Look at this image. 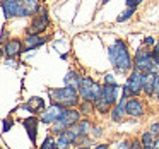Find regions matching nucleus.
<instances>
[{"label":"nucleus","instance_id":"1","mask_svg":"<svg viewBox=\"0 0 159 149\" xmlns=\"http://www.w3.org/2000/svg\"><path fill=\"white\" fill-rule=\"evenodd\" d=\"M108 58L111 62V67L120 76H128L134 69V57L130 53L128 43L125 40H115L113 45L108 46Z\"/></svg>","mask_w":159,"mask_h":149},{"label":"nucleus","instance_id":"2","mask_svg":"<svg viewBox=\"0 0 159 149\" xmlns=\"http://www.w3.org/2000/svg\"><path fill=\"white\" fill-rule=\"evenodd\" d=\"M48 96L50 101L55 105H60L63 108H77L80 103V96L77 93V89L70 86H63V87H50L48 89Z\"/></svg>","mask_w":159,"mask_h":149},{"label":"nucleus","instance_id":"3","mask_svg":"<svg viewBox=\"0 0 159 149\" xmlns=\"http://www.w3.org/2000/svg\"><path fill=\"white\" fill-rule=\"evenodd\" d=\"M118 96H121V87L118 86H106L103 84L101 87V94L96 101H94V108L99 115L110 113V110L118 103Z\"/></svg>","mask_w":159,"mask_h":149},{"label":"nucleus","instance_id":"4","mask_svg":"<svg viewBox=\"0 0 159 149\" xmlns=\"http://www.w3.org/2000/svg\"><path fill=\"white\" fill-rule=\"evenodd\" d=\"M134 69L140 70V72L147 74V72H152V74H157L159 76V63L154 62L151 55V48L147 46H139L134 53Z\"/></svg>","mask_w":159,"mask_h":149},{"label":"nucleus","instance_id":"5","mask_svg":"<svg viewBox=\"0 0 159 149\" xmlns=\"http://www.w3.org/2000/svg\"><path fill=\"white\" fill-rule=\"evenodd\" d=\"M80 118H82V113L79 111V108H65L60 118L52 125V135H60L63 130L74 127Z\"/></svg>","mask_w":159,"mask_h":149},{"label":"nucleus","instance_id":"6","mask_svg":"<svg viewBox=\"0 0 159 149\" xmlns=\"http://www.w3.org/2000/svg\"><path fill=\"white\" fill-rule=\"evenodd\" d=\"M142 84H144V72L137 69H132V72L127 76V81L121 86V96L134 98V96H140L142 94Z\"/></svg>","mask_w":159,"mask_h":149},{"label":"nucleus","instance_id":"7","mask_svg":"<svg viewBox=\"0 0 159 149\" xmlns=\"http://www.w3.org/2000/svg\"><path fill=\"white\" fill-rule=\"evenodd\" d=\"M101 87H103V84L96 82L91 76H82V81H80L77 93H79L80 100L84 101H96L101 94Z\"/></svg>","mask_w":159,"mask_h":149},{"label":"nucleus","instance_id":"8","mask_svg":"<svg viewBox=\"0 0 159 149\" xmlns=\"http://www.w3.org/2000/svg\"><path fill=\"white\" fill-rule=\"evenodd\" d=\"M48 28H50L48 11H46L45 7H41L38 14L31 17V22H29V28H28V31H26V35H41V33H45Z\"/></svg>","mask_w":159,"mask_h":149},{"label":"nucleus","instance_id":"9","mask_svg":"<svg viewBox=\"0 0 159 149\" xmlns=\"http://www.w3.org/2000/svg\"><path fill=\"white\" fill-rule=\"evenodd\" d=\"M0 7L4 12L5 19H16V17H26V12L22 9L21 0H2Z\"/></svg>","mask_w":159,"mask_h":149},{"label":"nucleus","instance_id":"10","mask_svg":"<svg viewBox=\"0 0 159 149\" xmlns=\"http://www.w3.org/2000/svg\"><path fill=\"white\" fill-rule=\"evenodd\" d=\"M63 110H65L63 106L52 103L50 106H46V110L43 111L41 115H39V122H41V123H45V125H53L60 118V115L63 113Z\"/></svg>","mask_w":159,"mask_h":149},{"label":"nucleus","instance_id":"11","mask_svg":"<svg viewBox=\"0 0 159 149\" xmlns=\"http://www.w3.org/2000/svg\"><path fill=\"white\" fill-rule=\"evenodd\" d=\"M144 111H145L144 101L139 96H134V98H128L127 100V103H125V113L128 117L140 118V117H144Z\"/></svg>","mask_w":159,"mask_h":149},{"label":"nucleus","instance_id":"12","mask_svg":"<svg viewBox=\"0 0 159 149\" xmlns=\"http://www.w3.org/2000/svg\"><path fill=\"white\" fill-rule=\"evenodd\" d=\"M24 52V41L19 38H12V40H7L4 43V55L7 58H16L19 57L21 53Z\"/></svg>","mask_w":159,"mask_h":149},{"label":"nucleus","instance_id":"13","mask_svg":"<svg viewBox=\"0 0 159 149\" xmlns=\"http://www.w3.org/2000/svg\"><path fill=\"white\" fill-rule=\"evenodd\" d=\"M38 125H39L38 115H31V117H26L22 120V127L26 128V134H28L31 144H36V139H38Z\"/></svg>","mask_w":159,"mask_h":149},{"label":"nucleus","instance_id":"14","mask_svg":"<svg viewBox=\"0 0 159 149\" xmlns=\"http://www.w3.org/2000/svg\"><path fill=\"white\" fill-rule=\"evenodd\" d=\"M21 108L28 110L31 115H41L43 111L46 110V103H45V100H43V98H39V96H33V98H29V100L26 101V103L22 105Z\"/></svg>","mask_w":159,"mask_h":149},{"label":"nucleus","instance_id":"15","mask_svg":"<svg viewBox=\"0 0 159 149\" xmlns=\"http://www.w3.org/2000/svg\"><path fill=\"white\" fill-rule=\"evenodd\" d=\"M24 41V52H31V50H38L43 45H46L48 36H41V35H26Z\"/></svg>","mask_w":159,"mask_h":149},{"label":"nucleus","instance_id":"16","mask_svg":"<svg viewBox=\"0 0 159 149\" xmlns=\"http://www.w3.org/2000/svg\"><path fill=\"white\" fill-rule=\"evenodd\" d=\"M125 103H127V98H125V96H120L118 103L110 110L111 122H115V123H116V122H121V120H123V117L127 115V113H125Z\"/></svg>","mask_w":159,"mask_h":149},{"label":"nucleus","instance_id":"17","mask_svg":"<svg viewBox=\"0 0 159 149\" xmlns=\"http://www.w3.org/2000/svg\"><path fill=\"white\" fill-rule=\"evenodd\" d=\"M157 74H152V72H147L144 74V84H142V94H145L147 98L152 96L154 93V86H156V79H157Z\"/></svg>","mask_w":159,"mask_h":149},{"label":"nucleus","instance_id":"18","mask_svg":"<svg viewBox=\"0 0 159 149\" xmlns=\"http://www.w3.org/2000/svg\"><path fill=\"white\" fill-rule=\"evenodd\" d=\"M80 81H82V76H80L77 70H69V72H67V76L63 77V84H65V86L74 87V89H79Z\"/></svg>","mask_w":159,"mask_h":149},{"label":"nucleus","instance_id":"19","mask_svg":"<svg viewBox=\"0 0 159 149\" xmlns=\"http://www.w3.org/2000/svg\"><path fill=\"white\" fill-rule=\"evenodd\" d=\"M79 111L82 113V117H91V115L96 111V108H94V101H84V100H80V103H79Z\"/></svg>","mask_w":159,"mask_h":149},{"label":"nucleus","instance_id":"20","mask_svg":"<svg viewBox=\"0 0 159 149\" xmlns=\"http://www.w3.org/2000/svg\"><path fill=\"white\" fill-rule=\"evenodd\" d=\"M156 141H157V137H154V135H152L149 130L142 132V135H140L142 147H151V146H154V144H156Z\"/></svg>","mask_w":159,"mask_h":149},{"label":"nucleus","instance_id":"21","mask_svg":"<svg viewBox=\"0 0 159 149\" xmlns=\"http://www.w3.org/2000/svg\"><path fill=\"white\" fill-rule=\"evenodd\" d=\"M135 12H137V9H134V7H127V9H125V11L116 17V22H127V21H130V19L134 17Z\"/></svg>","mask_w":159,"mask_h":149},{"label":"nucleus","instance_id":"22","mask_svg":"<svg viewBox=\"0 0 159 149\" xmlns=\"http://www.w3.org/2000/svg\"><path fill=\"white\" fill-rule=\"evenodd\" d=\"M39 149H58V146H57V139L53 137V135H46L45 141H43L41 146H39Z\"/></svg>","mask_w":159,"mask_h":149},{"label":"nucleus","instance_id":"23","mask_svg":"<svg viewBox=\"0 0 159 149\" xmlns=\"http://www.w3.org/2000/svg\"><path fill=\"white\" fill-rule=\"evenodd\" d=\"M103 84H106V86H116L118 81L115 79L113 74H104V77H103Z\"/></svg>","mask_w":159,"mask_h":149},{"label":"nucleus","instance_id":"24","mask_svg":"<svg viewBox=\"0 0 159 149\" xmlns=\"http://www.w3.org/2000/svg\"><path fill=\"white\" fill-rule=\"evenodd\" d=\"M151 55L156 63H159V40H156V45L151 48Z\"/></svg>","mask_w":159,"mask_h":149},{"label":"nucleus","instance_id":"25","mask_svg":"<svg viewBox=\"0 0 159 149\" xmlns=\"http://www.w3.org/2000/svg\"><path fill=\"white\" fill-rule=\"evenodd\" d=\"M12 125H14V120H12L11 117H7L4 120V125H2V132H9L12 128Z\"/></svg>","mask_w":159,"mask_h":149},{"label":"nucleus","instance_id":"26","mask_svg":"<svg viewBox=\"0 0 159 149\" xmlns=\"http://www.w3.org/2000/svg\"><path fill=\"white\" fill-rule=\"evenodd\" d=\"M149 132H151L154 137H159V122H154V123L149 127Z\"/></svg>","mask_w":159,"mask_h":149},{"label":"nucleus","instance_id":"27","mask_svg":"<svg viewBox=\"0 0 159 149\" xmlns=\"http://www.w3.org/2000/svg\"><path fill=\"white\" fill-rule=\"evenodd\" d=\"M142 43H144V46H147V48H152V46L156 45V40L152 38V36H145Z\"/></svg>","mask_w":159,"mask_h":149},{"label":"nucleus","instance_id":"28","mask_svg":"<svg viewBox=\"0 0 159 149\" xmlns=\"http://www.w3.org/2000/svg\"><path fill=\"white\" fill-rule=\"evenodd\" d=\"M144 0H125V4H127V7H134V9H137L139 5L142 4Z\"/></svg>","mask_w":159,"mask_h":149},{"label":"nucleus","instance_id":"29","mask_svg":"<svg viewBox=\"0 0 159 149\" xmlns=\"http://www.w3.org/2000/svg\"><path fill=\"white\" fill-rule=\"evenodd\" d=\"M152 98H156V100L159 101V77L156 79V86H154V93H152Z\"/></svg>","mask_w":159,"mask_h":149},{"label":"nucleus","instance_id":"30","mask_svg":"<svg viewBox=\"0 0 159 149\" xmlns=\"http://www.w3.org/2000/svg\"><path fill=\"white\" fill-rule=\"evenodd\" d=\"M94 149H108V144H98Z\"/></svg>","mask_w":159,"mask_h":149},{"label":"nucleus","instance_id":"31","mask_svg":"<svg viewBox=\"0 0 159 149\" xmlns=\"http://www.w3.org/2000/svg\"><path fill=\"white\" fill-rule=\"evenodd\" d=\"M110 0H101V5H104V4H108Z\"/></svg>","mask_w":159,"mask_h":149},{"label":"nucleus","instance_id":"32","mask_svg":"<svg viewBox=\"0 0 159 149\" xmlns=\"http://www.w3.org/2000/svg\"><path fill=\"white\" fill-rule=\"evenodd\" d=\"M0 149H2V147H0Z\"/></svg>","mask_w":159,"mask_h":149},{"label":"nucleus","instance_id":"33","mask_svg":"<svg viewBox=\"0 0 159 149\" xmlns=\"http://www.w3.org/2000/svg\"><path fill=\"white\" fill-rule=\"evenodd\" d=\"M108 149H110V147H108Z\"/></svg>","mask_w":159,"mask_h":149}]
</instances>
